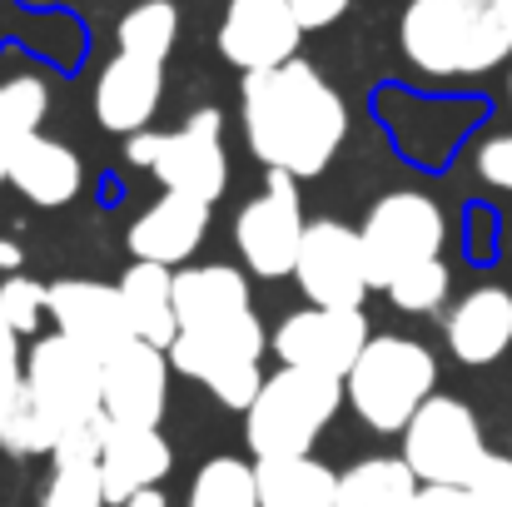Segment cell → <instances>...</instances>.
<instances>
[{
  "mask_svg": "<svg viewBox=\"0 0 512 507\" xmlns=\"http://www.w3.org/2000/svg\"><path fill=\"white\" fill-rule=\"evenodd\" d=\"M170 403V353L130 338L120 353L105 358V413L115 423H150L160 428Z\"/></svg>",
  "mask_w": 512,
  "mask_h": 507,
  "instance_id": "obj_15",
  "label": "cell"
},
{
  "mask_svg": "<svg viewBox=\"0 0 512 507\" xmlns=\"http://www.w3.org/2000/svg\"><path fill=\"white\" fill-rule=\"evenodd\" d=\"M398 50L433 80H473L512 60V0H408Z\"/></svg>",
  "mask_w": 512,
  "mask_h": 507,
  "instance_id": "obj_2",
  "label": "cell"
},
{
  "mask_svg": "<svg viewBox=\"0 0 512 507\" xmlns=\"http://www.w3.org/2000/svg\"><path fill=\"white\" fill-rule=\"evenodd\" d=\"M294 284L314 309H363L373 289L363 234L343 219H314L294 264Z\"/></svg>",
  "mask_w": 512,
  "mask_h": 507,
  "instance_id": "obj_10",
  "label": "cell"
},
{
  "mask_svg": "<svg viewBox=\"0 0 512 507\" xmlns=\"http://www.w3.org/2000/svg\"><path fill=\"white\" fill-rule=\"evenodd\" d=\"M25 393L60 443L105 413V363L75 338L45 334L25 353Z\"/></svg>",
  "mask_w": 512,
  "mask_h": 507,
  "instance_id": "obj_6",
  "label": "cell"
},
{
  "mask_svg": "<svg viewBox=\"0 0 512 507\" xmlns=\"http://www.w3.org/2000/svg\"><path fill=\"white\" fill-rule=\"evenodd\" d=\"M0 453H10V458L55 453V433H50V423L40 418V408L30 403V393H20V398L10 403V413L0 418Z\"/></svg>",
  "mask_w": 512,
  "mask_h": 507,
  "instance_id": "obj_30",
  "label": "cell"
},
{
  "mask_svg": "<svg viewBox=\"0 0 512 507\" xmlns=\"http://www.w3.org/2000/svg\"><path fill=\"white\" fill-rule=\"evenodd\" d=\"M508 100H512V80H508Z\"/></svg>",
  "mask_w": 512,
  "mask_h": 507,
  "instance_id": "obj_41",
  "label": "cell"
},
{
  "mask_svg": "<svg viewBox=\"0 0 512 507\" xmlns=\"http://www.w3.org/2000/svg\"><path fill=\"white\" fill-rule=\"evenodd\" d=\"M20 264H25L20 244H15V239H0V269H5V274H20Z\"/></svg>",
  "mask_w": 512,
  "mask_h": 507,
  "instance_id": "obj_38",
  "label": "cell"
},
{
  "mask_svg": "<svg viewBox=\"0 0 512 507\" xmlns=\"http://www.w3.org/2000/svg\"><path fill=\"white\" fill-rule=\"evenodd\" d=\"M45 304H50V289H45V284H35V279H25V274H5V284H0V309H5V319L15 324V334H35L40 319H45Z\"/></svg>",
  "mask_w": 512,
  "mask_h": 507,
  "instance_id": "obj_31",
  "label": "cell"
},
{
  "mask_svg": "<svg viewBox=\"0 0 512 507\" xmlns=\"http://www.w3.org/2000/svg\"><path fill=\"white\" fill-rule=\"evenodd\" d=\"M85 184V165L80 155L65 145V140H50V135H35L25 140L15 155H10V189L40 209H60L80 194Z\"/></svg>",
  "mask_w": 512,
  "mask_h": 507,
  "instance_id": "obj_20",
  "label": "cell"
},
{
  "mask_svg": "<svg viewBox=\"0 0 512 507\" xmlns=\"http://www.w3.org/2000/svg\"><path fill=\"white\" fill-rule=\"evenodd\" d=\"M413 507H478V498L468 488H423Z\"/></svg>",
  "mask_w": 512,
  "mask_h": 507,
  "instance_id": "obj_37",
  "label": "cell"
},
{
  "mask_svg": "<svg viewBox=\"0 0 512 507\" xmlns=\"http://www.w3.org/2000/svg\"><path fill=\"white\" fill-rule=\"evenodd\" d=\"M45 314L55 319V334L75 338V343H80L85 353H95L100 363H105L110 353H120V348L135 338L120 284H100V279H55V284H50Z\"/></svg>",
  "mask_w": 512,
  "mask_h": 507,
  "instance_id": "obj_14",
  "label": "cell"
},
{
  "mask_svg": "<svg viewBox=\"0 0 512 507\" xmlns=\"http://www.w3.org/2000/svg\"><path fill=\"white\" fill-rule=\"evenodd\" d=\"M299 40H304V25L289 0H229L224 5L219 55L244 75L279 70V65L299 60Z\"/></svg>",
  "mask_w": 512,
  "mask_h": 507,
  "instance_id": "obj_13",
  "label": "cell"
},
{
  "mask_svg": "<svg viewBox=\"0 0 512 507\" xmlns=\"http://www.w3.org/2000/svg\"><path fill=\"white\" fill-rule=\"evenodd\" d=\"M5 179H10V165H5V160H0V184H5Z\"/></svg>",
  "mask_w": 512,
  "mask_h": 507,
  "instance_id": "obj_40",
  "label": "cell"
},
{
  "mask_svg": "<svg viewBox=\"0 0 512 507\" xmlns=\"http://www.w3.org/2000/svg\"><path fill=\"white\" fill-rule=\"evenodd\" d=\"M254 309L249 304V274L234 264H189L174 269V314L179 329H199V324H219Z\"/></svg>",
  "mask_w": 512,
  "mask_h": 507,
  "instance_id": "obj_21",
  "label": "cell"
},
{
  "mask_svg": "<svg viewBox=\"0 0 512 507\" xmlns=\"http://www.w3.org/2000/svg\"><path fill=\"white\" fill-rule=\"evenodd\" d=\"M304 234H309V219H304L294 174L269 169V189L234 214V244H239L244 269L259 279H289L299 264Z\"/></svg>",
  "mask_w": 512,
  "mask_h": 507,
  "instance_id": "obj_9",
  "label": "cell"
},
{
  "mask_svg": "<svg viewBox=\"0 0 512 507\" xmlns=\"http://www.w3.org/2000/svg\"><path fill=\"white\" fill-rule=\"evenodd\" d=\"M348 408L373 428V433H398L413 423V413L438 393V358L418 338L373 334L358 363L343 378Z\"/></svg>",
  "mask_w": 512,
  "mask_h": 507,
  "instance_id": "obj_3",
  "label": "cell"
},
{
  "mask_svg": "<svg viewBox=\"0 0 512 507\" xmlns=\"http://www.w3.org/2000/svg\"><path fill=\"white\" fill-rule=\"evenodd\" d=\"M368 338L373 334H368L363 309H299L274 329L269 348L289 368H314V373H329V378H348V368L358 363Z\"/></svg>",
  "mask_w": 512,
  "mask_h": 507,
  "instance_id": "obj_12",
  "label": "cell"
},
{
  "mask_svg": "<svg viewBox=\"0 0 512 507\" xmlns=\"http://www.w3.org/2000/svg\"><path fill=\"white\" fill-rule=\"evenodd\" d=\"M468 493L478 498V507H512V458L508 453H488L478 478L468 483Z\"/></svg>",
  "mask_w": 512,
  "mask_h": 507,
  "instance_id": "obj_34",
  "label": "cell"
},
{
  "mask_svg": "<svg viewBox=\"0 0 512 507\" xmlns=\"http://www.w3.org/2000/svg\"><path fill=\"white\" fill-rule=\"evenodd\" d=\"M443 334H448V353L468 368H488L498 363L512 348V294L503 284H478L468 289L448 319H443Z\"/></svg>",
  "mask_w": 512,
  "mask_h": 507,
  "instance_id": "obj_19",
  "label": "cell"
},
{
  "mask_svg": "<svg viewBox=\"0 0 512 507\" xmlns=\"http://www.w3.org/2000/svg\"><path fill=\"white\" fill-rule=\"evenodd\" d=\"M25 393V353H20V334L0 309V418L10 413V403Z\"/></svg>",
  "mask_w": 512,
  "mask_h": 507,
  "instance_id": "obj_32",
  "label": "cell"
},
{
  "mask_svg": "<svg viewBox=\"0 0 512 507\" xmlns=\"http://www.w3.org/2000/svg\"><path fill=\"white\" fill-rule=\"evenodd\" d=\"M125 507H170V503H165V493H160V488H145V493H135Z\"/></svg>",
  "mask_w": 512,
  "mask_h": 507,
  "instance_id": "obj_39",
  "label": "cell"
},
{
  "mask_svg": "<svg viewBox=\"0 0 512 507\" xmlns=\"http://www.w3.org/2000/svg\"><path fill=\"white\" fill-rule=\"evenodd\" d=\"M348 403L343 378L314 373V368H279L264 378L254 408L244 413V438L254 458H299L314 453L319 433L339 418Z\"/></svg>",
  "mask_w": 512,
  "mask_h": 507,
  "instance_id": "obj_4",
  "label": "cell"
},
{
  "mask_svg": "<svg viewBox=\"0 0 512 507\" xmlns=\"http://www.w3.org/2000/svg\"><path fill=\"white\" fill-rule=\"evenodd\" d=\"M264 353H269V334H264L259 314L244 309V314L219 319V324L179 329V338L170 343V368L179 378L204 383L224 408L249 413L259 388H264V373H259Z\"/></svg>",
  "mask_w": 512,
  "mask_h": 507,
  "instance_id": "obj_5",
  "label": "cell"
},
{
  "mask_svg": "<svg viewBox=\"0 0 512 507\" xmlns=\"http://www.w3.org/2000/svg\"><path fill=\"white\" fill-rule=\"evenodd\" d=\"M165 189L194 194L204 204H219L229 189V155H224V115L214 105L194 110L174 135H160V155L150 169Z\"/></svg>",
  "mask_w": 512,
  "mask_h": 507,
  "instance_id": "obj_11",
  "label": "cell"
},
{
  "mask_svg": "<svg viewBox=\"0 0 512 507\" xmlns=\"http://www.w3.org/2000/svg\"><path fill=\"white\" fill-rule=\"evenodd\" d=\"M174 453L170 438L150 423H115L105 433V453H100V473H105V498L110 507H125L135 493L160 488L170 478Z\"/></svg>",
  "mask_w": 512,
  "mask_h": 507,
  "instance_id": "obj_18",
  "label": "cell"
},
{
  "mask_svg": "<svg viewBox=\"0 0 512 507\" xmlns=\"http://www.w3.org/2000/svg\"><path fill=\"white\" fill-rule=\"evenodd\" d=\"M120 294H125V314L135 338L155 343L170 353V343L179 338V314H174V269L165 264H145L130 259V269L120 274Z\"/></svg>",
  "mask_w": 512,
  "mask_h": 507,
  "instance_id": "obj_22",
  "label": "cell"
},
{
  "mask_svg": "<svg viewBox=\"0 0 512 507\" xmlns=\"http://www.w3.org/2000/svg\"><path fill=\"white\" fill-rule=\"evenodd\" d=\"M50 115V90L40 75H5L0 80V160L10 165V155L40 135Z\"/></svg>",
  "mask_w": 512,
  "mask_h": 507,
  "instance_id": "obj_25",
  "label": "cell"
},
{
  "mask_svg": "<svg viewBox=\"0 0 512 507\" xmlns=\"http://www.w3.org/2000/svg\"><path fill=\"white\" fill-rule=\"evenodd\" d=\"M363 234V254H368V279L373 289H388L403 269L428 264L443 254L448 244V219L438 209V199L418 194V189H393L383 194L368 219L358 224Z\"/></svg>",
  "mask_w": 512,
  "mask_h": 507,
  "instance_id": "obj_8",
  "label": "cell"
},
{
  "mask_svg": "<svg viewBox=\"0 0 512 507\" xmlns=\"http://www.w3.org/2000/svg\"><path fill=\"white\" fill-rule=\"evenodd\" d=\"M239 120L249 155L294 179L324 174L348 140V105L309 60L244 75Z\"/></svg>",
  "mask_w": 512,
  "mask_h": 507,
  "instance_id": "obj_1",
  "label": "cell"
},
{
  "mask_svg": "<svg viewBox=\"0 0 512 507\" xmlns=\"http://www.w3.org/2000/svg\"><path fill=\"white\" fill-rule=\"evenodd\" d=\"M473 169L488 189H508L512 194V130H498L488 135L478 150H473Z\"/></svg>",
  "mask_w": 512,
  "mask_h": 507,
  "instance_id": "obj_33",
  "label": "cell"
},
{
  "mask_svg": "<svg viewBox=\"0 0 512 507\" xmlns=\"http://www.w3.org/2000/svg\"><path fill=\"white\" fill-rule=\"evenodd\" d=\"M209 209L204 199L194 194H174L165 189L130 229H125V244H130V259H145V264H165L179 269L209 234Z\"/></svg>",
  "mask_w": 512,
  "mask_h": 507,
  "instance_id": "obj_17",
  "label": "cell"
},
{
  "mask_svg": "<svg viewBox=\"0 0 512 507\" xmlns=\"http://www.w3.org/2000/svg\"><path fill=\"white\" fill-rule=\"evenodd\" d=\"M155 155H160V135L140 130V135L125 140V160H130L135 169H155Z\"/></svg>",
  "mask_w": 512,
  "mask_h": 507,
  "instance_id": "obj_36",
  "label": "cell"
},
{
  "mask_svg": "<svg viewBox=\"0 0 512 507\" xmlns=\"http://www.w3.org/2000/svg\"><path fill=\"white\" fill-rule=\"evenodd\" d=\"M448 289H453L448 264H443V259H428V264L403 269L383 294L393 299V309H398V314H438V309L448 304Z\"/></svg>",
  "mask_w": 512,
  "mask_h": 507,
  "instance_id": "obj_28",
  "label": "cell"
},
{
  "mask_svg": "<svg viewBox=\"0 0 512 507\" xmlns=\"http://www.w3.org/2000/svg\"><path fill=\"white\" fill-rule=\"evenodd\" d=\"M184 507H264L254 463H244V458H234V453L209 458V463L194 473Z\"/></svg>",
  "mask_w": 512,
  "mask_h": 507,
  "instance_id": "obj_27",
  "label": "cell"
},
{
  "mask_svg": "<svg viewBox=\"0 0 512 507\" xmlns=\"http://www.w3.org/2000/svg\"><path fill=\"white\" fill-rule=\"evenodd\" d=\"M165 100V65L160 60H140L115 50V60H105L100 80H95V120L110 135H140L150 130L155 110Z\"/></svg>",
  "mask_w": 512,
  "mask_h": 507,
  "instance_id": "obj_16",
  "label": "cell"
},
{
  "mask_svg": "<svg viewBox=\"0 0 512 507\" xmlns=\"http://www.w3.org/2000/svg\"><path fill=\"white\" fill-rule=\"evenodd\" d=\"M289 5H294V15H299L304 30H329L334 20H343V10L353 0H289Z\"/></svg>",
  "mask_w": 512,
  "mask_h": 507,
  "instance_id": "obj_35",
  "label": "cell"
},
{
  "mask_svg": "<svg viewBox=\"0 0 512 507\" xmlns=\"http://www.w3.org/2000/svg\"><path fill=\"white\" fill-rule=\"evenodd\" d=\"M488 458L483 423L463 398L433 393L403 428V463L423 488H468Z\"/></svg>",
  "mask_w": 512,
  "mask_h": 507,
  "instance_id": "obj_7",
  "label": "cell"
},
{
  "mask_svg": "<svg viewBox=\"0 0 512 507\" xmlns=\"http://www.w3.org/2000/svg\"><path fill=\"white\" fill-rule=\"evenodd\" d=\"M423 493L418 473L398 458H363L339 473V503L334 507H413Z\"/></svg>",
  "mask_w": 512,
  "mask_h": 507,
  "instance_id": "obj_24",
  "label": "cell"
},
{
  "mask_svg": "<svg viewBox=\"0 0 512 507\" xmlns=\"http://www.w3.org/2000/svg\"><path fill=\"white\" fill-rule=\"evenodd\" d=\"M40 507H110L100 463H55L50 483L40 488Z\"/></svg>",
  "mask_w": 512,
  "mask_h": 507,
  "instance_id": "obj_29",
  "label": "cell"
},
{
  "mask_svg": "<svg viewBox=\"0 0 512 507\" xmlns=\"http://www.w3.org/2000/svg\"><path fill=\"white\" fill-rule=\"evenodd\" d=\"M259 498L264 507H334L339 503V473L319 463L314 453L299 458H254Z\"/></svg>",
  "mask_w": 512,
  "mask_h": 507,
  "instance_id": "obj_23",
  "label": "cell"
},
{
  "mask_svg": "<svg viewBox=\"0 0 512 507\" xmlns=\"http://www.w3.org/2000/svg\"><path fill=\"white\" fill-rule=\"evenodd\" d=\"M174 40H179V5L174 0H140L115 25V45L125 55H140V60H160L165 65Z\"/></svg>",
  "mask_w": 512,
  "mask_h": 507,
  "instance_id": "obj_26",
  "label": "cell"
}]
</instances>
